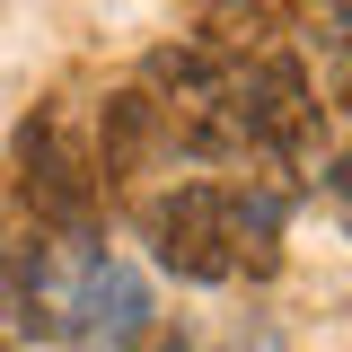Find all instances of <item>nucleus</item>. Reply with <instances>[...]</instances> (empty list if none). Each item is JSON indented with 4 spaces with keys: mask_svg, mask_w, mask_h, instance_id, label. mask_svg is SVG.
<instances>
[{
    "mask_svg": "<svg viewBox=\"0 0 352 352\" xmlns=\"http://www.w3.org/2000/svg\"><path fill=\"white\" fill-rule=\"evenodd\" d=\"M326 194H335V212L352 220V150H344V159H335V176H326Z\"/></svg>",
    "mask_w": 352,
    "mask_h": 352,
    "instance_id": "obj_5",
    "label": "nucleus"
},
{
    "mask_svg": "<svg viewBox=\"0 0 352 352\" xmlns=\"http://www.w3.org/2000/svg\"><path fill=\"white\" fill-rule=\"evenodd\" d=\"M18 194L44 229H97V159H88V132L62 115V106H36L18 124Z\"/></svg>",
    "mask_w": 352,
    "mask_h": 352,
    "instance_id": "obj_2",
    "label": "nucleus"
},
{
    "mask_svg": "<svg viewBox=\"0 0 352 352\" xmlns=\"http://www.w3.org/2000/svg\"><path fill=\"white\" fill-rule=\"evenodd\" d=\"M238 352H247V344H238ZM256 352H282V335H273V326H256Z\"/></svg>",
    "mask_w": 352,
    "mask_h": 352,
    "instance_id": "obj_6",
    "label": "nucleus"
},
{
    "mask_svg": "<svg viewBox=\"0 0 352 352\" xmlns=\"http://www.w3.org/2000/svg\"><path fill=\"white\" fill-rule=\"evenodd\" d=\"M168 150V115H159V97L150 88H124V97H106V115H97V141H88V159H97V185H132V176L150 168Z\"/></svg>",
    "mask_w": 352,
    "mask_h": 352,
    "instance_id": "obj_3",
    "label": "nucleus"
},
{
    "mask_svg": "<svg viewBox=\"0 0 352 352\" xmlns=\"http://www.w3.org/2000/svg\"><path fill=\"white\" fill-rule=\"evenodd\" d=\"M308 53H317L326 97L352 106V0H317V9H308Z\"/></svg>",
    "mask_w": 352,
    "mask_h": 352,
    "instance_id": "obj_4",
    "label": "nucleus"
},
{
    "mask_svg": "<svg viewBox=\"0 0 352 352\" xmlns=\"http://www.w3.org/2000/svg\"><path fill=\"white\" fill-rule=\"evenodd\" d=\"M150 247L176 282H264L282 264V185L273 176H247V185H220V176H194L150 203Z\"/></svg>",
    "mask_w": 352,
    "mask_h": 352,
    "instance_id": "obj_1",
    "label": "nucleus"
}]
</instances>
